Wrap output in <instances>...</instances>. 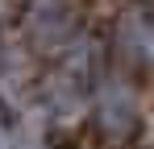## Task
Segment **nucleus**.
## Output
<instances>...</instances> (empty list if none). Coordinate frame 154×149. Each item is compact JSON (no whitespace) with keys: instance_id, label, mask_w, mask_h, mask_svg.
Masks as SVG:
<instances>
[{"instance_id":"1","label":"nucleus","mask_w":154,"mask_h":149,"mask_svg":"<svg viewBox=\"0 0 154 149\" xmlns=\"http://www.w3.org/2000/svg\"><path fill=\"white\" fill-rule=\"evenodd\" d=\"M150 4H154V0H150Z\"/></svg>"}]
</instances>
